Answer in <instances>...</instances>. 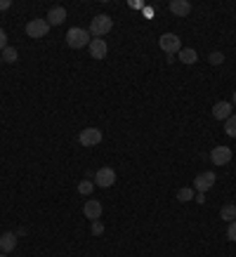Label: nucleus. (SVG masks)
I'll return each mask as SVG.
<instances>
[{"mask_svg": "<svg viewBox=\"0 0 236 257\" xmlns=\"http://www.w3.org/2000/svg\"><path fill=\"white\" fill-rule=\"evenodd\" d=\"M111 28H114V21H111L109 14H97V17H92L90 28H88V31H90L92 38H104Z\"/></svg>", "mask_w": 236, "mask_h": 257, "instance_id": "2", "label": "nucleus"}, {"mask_svg": "<svg viewBox=\"0 0 236 257\" xmlns=\"http://www.w3.org/2000/svg\"><path fill=\"white\" fill-rule=\"evenodd\" d=\"M208 62L213 64V66H220V64L225 62V54L222 52H218V50H215V52H210V57H208Z\"/></svg>", "mask_w": 236, "mask_h": 257, "instance_id": "21", "label": "nucleus"}, {"mask_svg": "<svg viewBox=\"0 0 236 257\" xmlns=\"http://www.w3.org/2000/svg\"><path fill=\"white\" fill-rule=\"evenodd\" d=\"M92 234H95V236H102V234H104V224H102L100 220L92 222Z\"/></svg>", "mask_w": 236, "mask_h": 257, "instance_id": "22", "label": "nucleus"}, {"mask_svg": "<svg viewBox=\"0 0 236 257\" xmlns=\"http://www.w3.org/2000/svg\"><path fill=\"white\" fill-rule=\"evenodd\" d=\"M0 57H2V59H5L7 64H14V62L19 59V52L14 50V47H9V45H7V47H5V50L0 52Z\"/></svg>", "mask_w": 236, "mask_h": 257, "instance_id": "17", "label": "nucleus"}, {"mask_svg": "<svg viewBox=\"0 0 236 257\" xmlns=\"http://www.w3.org/2000/svg\"><path fill=\"white\" fill-rule=\"evenodd\" d=\"M210 158L215 165H227V163H232V149L229 146H215L210 151Z\"/></svg>", "mask_w": 236, "mask_h": 257, "instance_id": "9", "label": "nucleus"}, {"mask_svg": "<svg viewBox=\"0 0 236 257\" xmlns=\"http://www.w3.org/2000/svg\"><path fill=\"white\" fill-rule=\"evenodd\" d=\"M9 7H12V0H0V12H5Z\"/></svg>", "mask_w": 236, "mask_h": 257, "instance_id": "25", "label": "nucleus"}, {"mask_svg": "<svg viewBox=\"0 0 236 257\" xmlns=\"http://www.w3.org/2000/svg\"><path fill=\"white\" fill-rule=\"evenodd\" d=\"M177 201H180V203H189V201H194V189H191V186L180 189V191H177Z\"/></svg>", "mask_w": 236, "mask_h": 257, "instance_id": "18", "label": "nucleus"}, {"mask_svg": "<svg viewBox=\"0 0 236 257\" xmlns=\"http://www.w3.org/2000/svg\"><path fill=\"white\" fill-rule=\"evenodd\" d=\"M215 182H218L215 172H213V170H206V172H201V175L194 177V191H196V194H206L208 189H213Z\"/></svg>", "mask_w": 236, "mask_h": 257, "instance_id": "3", "label": "nucleus"}, {"mask_svg": "<svg viewBox=\"0 0 236 257\" xmlns=\"http://www.w3.org/2000/svg\"><path fill=\"white\" fill-rule=\"evenodd\" d=\"M213 118H218V121L232 118V102H218V104L213 107Z\"/></svg>", "mask_w": 236, "mask_h": 257, "instance_id": "12", "label": "nucleus"}, {"mask_svg": "<svg viewBox=\"0 0 236 257\" xmlns=\"http://www.w3.org/2000/svg\"><path fill=\"white\" fill-rule=\"evenodd\" d=\"M102 210H104V208H102L100 201H85V205H83V215H85L88 220H92V222L100 220Z\"/></svg>", "mask_w": 236, "mask_h": 257, "instance_id": "10", "label": "nucleus"}, {"mask_svg": "<svg viewBox=\"0 0 236 257\" xmlns=\"http://www.w3.org/2000/svg\"><path fill=\"white\" fill-rule=\"evenodd\" d=\"M194 201H196L199 205H203V203H206V194H196V196H194Z\"/></svg>", "mask_w": 236, "mask_h": 257, "instance_id": "26", "label": "nucleus"}, {"mask_svg": "<svg viewBox=\"0 0 236 257\" xmlns=\"http://www.w3.org/2000/svg\"><path fill=\"white\" fill-rule=\"evenodd\" d=\"M14 248H17V234H14V231H5V234L0 236V250L7 255V253H12Z\"/></svg>", "mask_w": 236, "mask_h": 257, "instance_id": "11", "label": "nucleus"}, {"mask_svg": "<svg viewBox=\"0 0 236 257\" xmlns=\"http://www.w3.org/2000/svg\"><path fill=\"white\" fill-rule=\"evenodd\" d=\"M92 40L90 31L88 28H81V26H73L66 31V45L71 47V50H81V47H88Z\"/></svg>", "mask_w": 236, "mask_h": 257, "instance_id": "1", "label": "nucleus"}, {"mask_svg": "<svg viewBox=\"0 0 236 257\" xmlns=\"http://www.w3.org/2000/svg\"><path fill=\"white\" fill-rule=\"evenodd\" d=\"M220 217L225 222H234L236 220V205L227 203V205H222V210H220Z\"/></svg>", "mask_w": 236, "mask_h": 257, "instance_id": "16", "label": "nucleus"}, {"mask_svg": "<svg viewBox=\"0 0 236 257\" xmlns=\"http://www.w3.org/2000/svg\"><path fill=\"white\" fill-rule=\"evenodd\" d=\"M0 257H5V253H0Z\"/></svg>", "mask_w": 236, "mask_h": 257, "instance_id": "29", "label": "nucleus"}, {"mask_svg": "<svg viewBox=\"0 0 236 257\" xmlns=\"http://www.w3.org/2000/svg\"><path fill=\"white\" fill-rule=\"evenodd\" d=\"M170 12H173L175 17H187L191 12L189 0H173V2H170Z\"/></svg>", "mask_w": 236, "mask_h": 257, "instance_id": "14", "label": "nucleus"}, {"mask_svg": "<svg viewBox=\"0 0 236 257\" xmlns=\"http://www.w3.org/2000/svg\"><path fill=\"white\" fill-rule=\"evenodd\" d=\"M78 142H81L83 146H97V144L102 142V130L100 128H85V130H81V134H78Z\"/></svg>", "mask_w": 236, "mask_h": 257, "instance_id": "7", "label": "nucleus"}, {"mask_svg": "<svg viewBox=\"0 0 236 257\" xmlns=\"http://www.w3.org/2000/svg\"><path fill=\"white\" fill-rule=\"evenodd\" d=\"M88 47H90V57H92V59H104V57H107V52H109V45L104 43V38H92Z\"/></svg>", "mask_w": 236, "mask_h": 257, "instance_id": "8", "label": "nucleus"}, {"mask_svg": "<svg viewBox=\"0 0 236 257\" xmlns=\"http://www.w3.org/2000/svg\"><path fill=\"white\" fill-rule=\"evenodd\" d=\"M130 7H132V9H142V2H139V0H130Z\"/></svg>", "mask_w": 236, "mask_h": 257, "instance_id": "27", "label": "nucleus"}, {"mask_svg": "<svg viewBox=\"0 0 236 257\" xmlns=\"http://www.w3.org/2000/svg\"><path fill=\"white\" fill-rule=\"evenodd\" d=\"M64 21H66V9L64 7H52L47 12V24L50 26H62Z\"/></svg>", "mask_w": 236, "mask_h": 257, "instance_id": "13", "label": "nucleus"}, {"mask_svg": "<svg viewBox=\"0 0 236 257\" xmlns=\"http://www.w3.org/2000/svg\"><path fill=\"white\" fill-rule=\"evenodd\" d=\"M232 107H236V92H234V97H232Z\"/></svg>", "mask_w": 236, "mask_h": 257, "instance_id": "28", "label": "nucleus"}, {"mask_svg": "<svg viewBox=\"0 0 236 257\" xmlns=\"http://www.w3.org/2000/svg\"><path fill=\"white\" fill-rule=\"evenodd\" d=\"M92 191H95V182H90V179H83L78 184V194L81 196H90Z\"/></svg>", "mask_w": 236, "mask_h": 257, "instance_id": "19", "label": "nucleus"}, {"mask_svg": "<svg viewBox=\"0 0 236 257\" xmlns=\"http://www.w3.org/2000/svg\"><path fill=\"white\" fill-rule=\"evenodd\" d=\"M227 239H229V241H236V220L229 222V227H227Z\"/></svg>", "mask_w": 236, "mask_h": 257, "instance_id": "23", "label": "nucleus"}, {"mask_svg": "<svg viewBox=\"0 0 236 257\" xmlns=\"http://www.w3.org/2000/svg\"><path fill=\"white\" fill-rule=\"evenodd\" d=\"M5 47H7V33H5V31L0 28V52H2Z\"/></svg>", "mask_w": 236, "mask_h": 257, "instance_id": "24", "label": "nucleus"}, {"mask_svg": "<svg viewBox=\"0 0 236 257\" xmlns=\"http://www.w3.org/2000/svg\"><path fill=\"white\" fill-rule=\"evenodd\" d=\"M114 182H116V170L114 168H100L95 172V186L109 189V186H114Z\"/></svg>", "mask_w": 236, "mask_h": 257, "instance_id": "6", "label": "nucleus"}, {"mask_svg": "<svg viewBox=\"0 0 236 257\" xmlns=\"http://www.w3.org/2000/svg\"><path fill=\"white\" fill-rule=\"evenodd\" d=\"M50 33V24L47 19H31L26 24V36L28 38H45Z\"/></svg>", "mask_w": 236, "mask_h": 257, "instance_id": "4", "label": "nucleus"}, {"mask_svg": "<svg viewBox=\"0 0 236 257\" xmlns=\"http://www.w3.org/2000/svg\"><path fill=\"white\" fill-rule=\"evenodd\" d=\"M158 47H161L165 54L180 52V50H182V40H180V36H175V33H163V36L158 38Z\"/></svg>", "mask_w": 236, "mask_h": 257, "instance_id": "5", "label": "nucleus"}, {"mask_svg": "<svg viewBox=\"0 0 236 257\" xmlns=\"http://www.w3.org/2000/svg\"><path fill=\"white\" fill-rule=\"evenodd\" d=\"M225 132H227L229 137H236V116H232V118L225 121Z\"/></svg>", "mask_w": 236, "mask_h": 257, "instance_id": "20", "label": "nucleus"}, {"mask_svg": "<svg viewBox=\"0 0 236 257\" xmlns=\"http://www.w3.org/2000/svg\"><path fill=\"white\" fill-rule=\"evenodd\" d=\"M177 54H180V62L182 64H196V62H199V52H196L194 47H182Z\"/></svg>", "mask_w": 236, "mask_h": 257, "instance_id": "15", "label": "nucleus"}, {"mask_svg": "<svg viewBox=\"0 0 236 257\" xmlns=\"http://www.w3.org/2000/svg\"><path fill=\"white\" fill-rule=\"evenodd\" d=\"M0 62H2V57H0Z\"/></svg>", "mask_w": 236, "mask_h": 257, "instance_id": "30", "label": "nucleus"}]
</instances>
